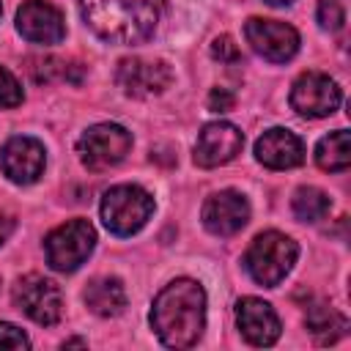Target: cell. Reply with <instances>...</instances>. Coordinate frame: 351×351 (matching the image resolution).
Wrapping results in <instances>:
<instances>
[{
	"instance_id": "5",
	"label": "cell",
	"mask_w": 351,
	"mask_h": 351,
	"mask_svg": "<svg viewBox=\"0 0 351 351\" xmlns=\"http://www.w3.org/2000/svg\"><path fill=\"white\" fill-rule=\"evenodd\" d=\"M93 244H96L93 225L88 219H69L47 236V241H44L47 263L55 271H74L93 252Z\"/></svg>"
},
{
	"instance_id": "23",
	"label": "cell",
	"mask_w": 351,
	"mask_h": 351,
	"mask_svg": "<svg viewBox=\"0 0 351 351\" xmlns=\"http://www.w3.org/2000/svg\"><path fill=\"white\" fill-rule=\"evenodd\" d=\"M211 55H214L219 63H239V60H241V52H239L236 41H233L230 36H219V38H214V44H211Z\"/></svg>"
},
{
	"instance_id": "6",
	"label": "cell",
	"mask_w": 351,
	"mask_h": 351,
	"mask_svg": "<svg viewBox=\"0 0 351 351\" xmlns=\"http://www.w3.org/2000/svg\"><path fill=\"white\" fill-rule=\"evenodd\" d=\"M129 148H132V134L121 123H96L85 129L82 137L77 140L80 162L93 173L110 170L118 162H123Z\"/></svg>"
},
{
	"instance_id": "26",
	"label": "cell",
	"mask_w": 351,
	"mask_h": 351,
	"mask_svg": "<svg viewBox=\"0 0 351 351\" xmlns=\"http://www.w3.org/2000/svg\"><path fill=\"white\" fill-rule=\"evenodd\" d=\"M14 228H16L14 217H8V214H0V244H5V239L14 233Z\"/></svg>"
},
{
	"instance_id": "21",
	"label": "cell",
	"mask_w": 351,
	"mask_h": 351,
	"mask_svg": "<svg viewBox=\"0 0 351 351\" xmlns=\"http://www.w3.org/2000/svg\"><path fill=\"white\" fill-rule=\"evenodd\" d=\"M346 22V8L340 0H321L318 3V25L324 30H340Z\"/></svg>"
},
{
	"instance_id": "9",
	"label": "cell",
	"mask_w": 351,
	"mask_h": 351,
	"mask_svg": "<svg viewBox=\"0 0 351 351\" xmlns=\"http://www.w3.org/2000/svg\"><path fill=\"white\" fill-rule=\"evenodd\" d=\"M343 93L337 82L321 71H307L296 77L291 88V107L304 118H326L337 110Z\"/></svg>"
},
{
	"instance_id": "18",
	"label": "cell",
	"mask_w": 351,
	"mask_h": 351,
	"mask_svg": "<svg viewBox=\"0 0 351 351\" xmlns=\"http://www.w3.org/2000/svg\"><path fill=\"white\" fill-rule=\"evenodd\" d=\"M315 165L326 173H343L351 165V134L337 129L321 137L315 145Z\"/></svg>"
},
{
	"instance_id": "4",
	"label": "cell",
	"mask_w": 351,
	"mask_h": 351,
	"mask_svg": "<svg viewBox=\"0 0 351 351\" xmlns=\"http://www.w3.org/2000/svg\"><path fill=\"white\" fill-rule=\"evenodd\" d=\"M101 222L115 236L137 233L154 214V197L137 184H118L110 186L101 197Z\"/></svg>"
},
{
	"instance_id": "22",
	"label": "cell",
	"mask_w": 351,
	"mask_h": 351,
	"mask_svg": "<svg viewBox=\"0 0 351 351\" xmlns=\"http://www.w3.org/2000/svg\"><path fill=\"white\" fill-rule=\"evenodd\" d=\"M25 99L22 85L16 82V77L0 66V107H19Z\"/></svg>"
},
{
	"instance_id": "13",
	"label": "cell",
	"mask_w": 351,
	"mask_h": 351,
	"mask_svg": "<svg viewBox=\"0 0 351 351\" xmlns=\"http://www.w3.org/2000/svg\"><path fill=\"white\" fill-rule=\"evenodd\" d=\"M203 225L214 236H233L250 222V203L241 192L222 189L203 203Z\"/></svg>"
},
{
	"instance_id": "17",
	"label": "cell",
	"mask_w": 351,
	"mask_h": 351,
	"mask_svg": "<svg viewBox=\"0 0 351 351\" xmlns=\"http://www.w3.org/2000/svg\"><path fill=\"white\" fill-rule=\"evenodd\" d=\"M82 299H85L88 310L101 315V318H115L126 307V291H123L118 277H96V280H90L85 293H82Z\"/></svg>"
},
{
	"instance_id": "14",
	"label": "cell",
	"mask_w": 351,
	"mask_h": 351,
	"mask_svg": "<svg viewBox=\"0 0 351 351\" xmlns=\"http://www.w3.org/2000/svg\"><path fill=\"white\" fill-rule=\"evenodd\" d=\"M16 30L33 44H60L66 36L63 14L47 0H27L16 11Z\"/></svg>"
},
{
	"instance_id": "8",
	"label": "cell",
	"mask_w": 351,
	"mask_h": 351,
	"mask_svg": "<svg viewBox=\"0 0 351 351\" xmlns=\"http://www.w3.org/2000/svg\"><path fill=\"white\" fill-rule=\"evenodd\" d=\"M118 88L132 99H148L167 90L173 82V71L165 60H143V58H123L115 69Z\"/></svg>"
},
{
	"instance_id": "28",
	"label": "cell",
	"mask_w": 351,
	"mask_h": 351,
	"mask_svg": "<svg viewBox=\"0 0 351 351\" xmlns=\"http://www.w3.org/2000/svg\"><path fill=\"white\" fill-rule=\"evenodd\" d=\"M0 14H3V5H0Z\"/></svg>"
},
{
	"instance_id": "15",
	"label": "cell",
	"mask_w": 351,
	"mask_h": 351,
	"mask_svg": "<svg viewBox=\"0 0 351 351\" xmlns=\"http://www.w3.org/2000/svg\"><path fill=\"white\" fill-rule=\"evenodd\" d=\"M236 326L247 337V343H252V346L277 343L280 329H282L274 307L263 299H255V296H244L236 304Z\"/></svg>"
},
{
	"instance_id": "7",
	"label": "cell",
	"mask_w": 351,
	"mask_h": 351,
	"mask_svg": "<svg viewBox=\"0 0 351 351\" xmlns=\"http://www.w3.org/2000/svg\"><path fill=\"white\" fill-rule=\"evenodd\" d=\"M14 304L36 324L41 326H52L58 324L60 313H63V299L60 291L52 280L41 277V274H25L16 280L14 285Z\"/></svg>"
},
{
	"instance_id": "11",
	"label": "cell",
	"mask_w": 351,
	"mask_h": 351,
	"mask_svg": "<svg viewBox=\"0 0 351 351\" xmlns=\"http://www.w3.org/2000/svg\"><path fill=\"white\" fill-rule=\"evenodd\" d=\"M241 145H244V134L239 132V126H233L228 121L206 123L197 134V143H195V162L200 167L228 165L230 159H236Z\"/></svg>"
},
{
	"instance_id": "3",
	"label": "cell",
	"mask_w": 351,
	"mask_h": 351,
	"mask_svg": "<svg viewBox=\"0 0 351 351\" xmlns=\"http://www.w3.org/2000/svg\"><path fill=\"white\" fill-rule=\"evenodd\" d=\"M296 255H299V247L291 236L280 230H266V233H258L247 247L244 266L258 285L277 288L285 280V274L293 269Z\"/></svg>"
},
{
	"instance_id": "2",
	"label": "cell",
	"mask_w": 351,
	"mask_h": 351,
	"mask_svg": "<svg viewBox=\"0 0 351 351\" xmlns=\"http://www.w3.org/2000/svg\"><path fill=\"white\" fill-rule=\"evenodd\" d=\"M85 25L110 44H143L154 36L165 0H80Z\"/></svg>"
},
{
	"instance_id": "25",
	"label": "cell",
	"mask_w": 351,
	"mask_h": 351,
	"mask_svg": "<svg viewBox=\"0 0 351 351\" xmlns=\"http://www.w3.org/2000/svg\"><path fill=\"white\" fill-rule=\"evenodd\" d=\"M233 104H236V96L228 88H214L208 93V110H214V112H228Z\"/></svg>"
},
{
	"instance_id": "10",
	"label": "cell",
	"mask_w": 351,
	"mask_h": 351,
	"mask_svg": "<svg viewBox=\"0 0 351 351\" xmlns=\"http://www.w3.org/2000/svg\"><path fill=\"white\" fill-rule=\"evenodd\" d=\"M244 36H247L250 47L271 63H285L299 49V33L291 25L277 22V19L250 16L244 25Z\"/></svg>"
},
{
	"instance_id": "27",
	"label": "cell",
	"mask_w": 351,
	"mask_h": 351,
	"mask_svg": "<svg viewBox=\"0 0 351 351\" xmlns=\"http://www.w3.org/2000/svg\"><path fill=\"white\" fill-rule=\"evenodd\" d=\"M263 3H269V5H288V3H293V0H263Z\"/></svg>"
},
{
	"instance_id": "16",
	"label": "cell",
	"mask_w": 351,
	"mask_h": 351,
	"mask_svg": "<svg viewBox=\"0 0 351 351\" xmlns=\"http://www.w3.org/2000/svg\"><path fill=\"white\" fill-rule=\"evenodd\" d=\"M255 156L261 165H266L271 170H288V167H296L304 162V143L291 129L271 126L258 137Z\"/></svg>"
},
{
	"instance_id": "19",
	"label": "cell",
	"mask_w": 351,
	"mask_h": 351,
	"mask_svg": "<svg viewBox=\"0 0 351 351\" xmlns=\"http://www.w3.org/2000/svg\"><path fill=\"white\" fill-rule=\"evenodd\" d=\"M304 326L318 337V343H335L340 335H346L348 324L346 318L326 302H315L304 313Z\"/></svg>"
},
{
	"instance_id": "20",
	"label": "cell",
	"mask_w": 351,
	"mask_h": 351,
	"mask_svg": "<svg viewBox=\"0 0 351 351\" xmlns=\"http://www.w3.org/2000/svg\"><path fill=\"white\" fill-rule=\"evenodd\" d=\"M291 208H293V217L302 219V222H318L329 214L332 208V200L326 192L315 189V186H299L293 192V200H291Z\"/></svg>"
},
{
	"instance_id": "1",
	"label": "cell",
	"mask_w": 351,
	"mask_h": 351,
	"mask_svg": "<svg viewBox=\"0 0 351 351\" xmlns=\"http://www.w3.org/2000/svg\"><path fill=\"white\" fill-rule=\"evenodd\" d=\"M151 326L167 348H189L206 326V291L197 280L181 277L165 285L151 307Z\"/></svg>"
},
{
	"instance_id": "12",
	"label": "cell",
	"mask_w": 351,
	"mask_h": 351,
	"mask_svg": "<svg viewBox=\"0 0 351 351\" xmlns=\"http://www.w3.org/2000/svg\"><path fill=\"white\" fill-rule=\"evenodd\" d=\"M47 151L36 137H11L0 151V167L14 184H33L41 178Z\"/></svg>"
},
{
	"instance_id": "24",
	"label": "cell",
	"mask_w": 351,
	"mask_h": 351,
	"mask_svg": "<svg viewBox=\"0 0 351 351\" xmlns=\"http://www.w3.org/2000/svg\"><path fill=\"white\" fill-rule=\"evenodd\" d=\"M27 346H30V340L19 326L0 321V348H27Z\"/></svg>"
}]
</instances>
